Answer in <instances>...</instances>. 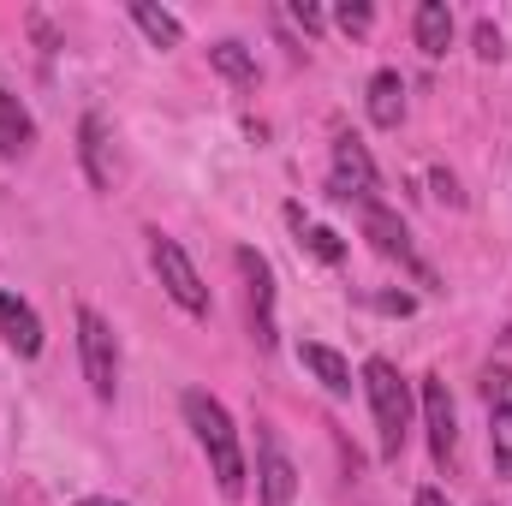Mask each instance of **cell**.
I'll return each instance as SVG.
<instances>
[{
    "label": "cell",
    "instance_id": "cell-1",
    "mask_svg": "<svg viewBox=\"0 0 512 506\" xmlns=\"http://www.w3.org/2000/svg\"><path fill=\"white\" fill-rule=\"evenodd\" d=\"M185 417H191V429H197V441H203V453H209V465H215V483H221V495H227V501H239L251 471H245L239 429H233L227 405H221V399H209L203 387H191V393H185Z\"/></svg>",
    "mask_w": 512,
    "mask_h": 506
},
{
    "label": "cell",
    "instance_id": "cell-2",
    "mask_svg": "<svg viewBox=\"0 0 512 506\" xmlns=\"http://www.w3.org/2000/svg\"><path fill=\"white\" fill-rule=\"evenodd\" d=\"M364 393H370V405H376L382 459H399V453H405V435H411V393H405L399 370H393L387 358H370V364H364Z\"/></svg>",
    "mask_w": 512,
    "mask_h": 506
},
{
    "label": "cell",
    "instance_id": "cell-3",
    "mask_svg": "<svg viewBox=\"0 0 512 506\" xmlns=\"http://www.w3.org/2000/svg\"><path fill=\"white\" fill-rule=\"evenodd\" d=\"M149 256H155V274H161L167 298H173V304H179L185 316H209V286H203V274L191 268L185 245H179V239H161V233H155Z\"/></svg>",
    "mask_w": 512,
    "mask_h": 506
},
{
    "label": "cell",
    "instance_id": "cell-4",
    "mask_svg": "<svg viewBox=\"0 0 512 506\" xmlns=\"http://www.w3.org/2000/svg\"><path fill=\"white\" fill-rule=\"evenodd\" d=\"M358 221H364V239L376 245L382 256H393V262H405L411 274H417V286H435V268L423 262V256L411 251V233H405V221L387 209V203H376V197H364L358 203Z\"/></svg>",
    "mask_w": 512,
    "mask_h": 506
},
{
    "label": "cell",
    "instance_id": "cell-5",
    "mask_svg": "<svg viewBox=\"0 0 512 506\" xmlns=\"http://www.w3.org/2000/svg\"><path fill=\"white\" fill-rule=\"evenodd\" d=\"M78 352H84V376H90V393L96 399H114L120 387V352H114V328L84 304L78 310Z\"/></svg>",
    "mask_w": 512,
    "mask_h": 506
},
{
    "label": "cell",
    "instance_id": "cell-6",
    "mask_svg": "<svg viewBox=\"0 0 512 506\" xmlns=\"http://www.w3.org/2000/svg\"><path fill=\"white\" fill-rule=\"evenodd\" d=\"M423 423H429L435 465H453V453H459V411H453V393H447L441 376H423Z\"/></svg>",
    "mask_w": 512,
    "mask_h": 506
},
{
    "label": "cell",
    "instance_id": "cell-7",
    "mask_svg": "<svg viewBox=\"0 0 512 506\" xmlns=\"http://www.w3.org/2000/svg\"><path fill=\"white\" fill-rule=\"evenodd\" d=\"M376 185H382V173H376V161H370V149L358 143V137H340L334 143V197H346V203H364V197H376Z\"/></svg>",
    "mask_w": 512,
    "mask_h": 506
},
{
    "label": "cell",
    "instance_id": "cell-8",
    "mask_svg": "<svg viewBox=\"0 0 512 506\" xmlns=\"http://www.w3.org/2000/svg\"><path fill=\"white\" fill-rule=\"evenodd\" d=\"M256 495H262V506H292V495H298V471L280 453L274 429H262V447H256Z\"/></svg>",
    "mask_w": 512,
    "mask_h": 506
},
{
    "label": "cell",
    "instance_id": "cell-9",
    "mask_svg": "<svg viewBox=\"0 0 512 506\" xmlns=\"http://www.w3.org/2000/svg\"><path fill=\"white\" fill-rule=\"evenodd\" d=\"M0 334H6V346L18 358H36L42 352V322H36V310L18 292H0Z\"/></svg>",
    "mask_w": 512,
    "mask_h": 506
},
{
    "label": "cell",
    "instance_id": "cell-10",
    "mask_svg": "<svg viewBox=\"0 0 512 506\" xmlns=\"http://www.w3.org/2000/svg\"><path fill=\"white\" fill-rule=\"evenodd\" d=\"M239 268H245V280H251V304H256V340L262 346H274V274H268V262L245 245L239 251Z\"/></svg>",
    "mask_w": 512,
    "mask_h": 506
},
{
    "label": "cell",
    "instance_id": "cell-11",
    "mask_svg": "<svg viewBox=\"0 0 512 506\" xmlns=\"http://www.w3.org/2000/svg\"><path fill=\"white\" fill-rule=\"evenodd\" d=\"M411 30H417V48H423L429 60H441V54L453 48V12H447V0H423Z\"/></svg>",
    "mask_w": 512,
    "mask_h": 506
},
{
    "label": "cell",
    "instance_id": "cell-12",
    "mask_svg": "<svg viewBox=\"0 0 512 506\" xmlns=\"http://www.w3.org/2000/svg\"><path fill=\"white\" fill-rule=\"evenodd\" d=\"M298 364L322 381L328 393H352V364H346L334 346H316V340H304V346H298Z\"/></svg>",
    "mask_w": 512,
    "mask_h": 506
},
{
    "label": "cell",
    "instance_id": "cell-13",
    "mask_svg": "<svg viewBox=\"0 0 512 506\" xmlns=\"http://www.w3.org/2000/svg\"><path fill=\"white\" fill-rule=\"evenodd\" d=\"M370 120L382 131H393L405 120V78H399V72H376V78H370Z\"/></svg>",
    "mask_w": 512,
    "mask_h": 506
},
{
    "label": "cell",
    "instance_id": "cell-14",
    "mask_svg": "<svg viewBox=\"0 0 512 506\" xmlns=\"http://www.w3.org/2000/svg\"><path fill=\"white\" fill-rule=\"evenodd\" d=\"M30 137H36V126H30V114H24V102H18L12 90H0V155H6V161L24 155Z\"/></svg>",
    "mask_w": 512,
    "mask_h": 506
},
{
    "label": "cell",
    "instance_id": "cell-15",
    "mask_svg": "<svg viewBox=\"0 0 512 506\" xmlns=\"http://www.w3.org/2000/svg\"><path fill=\"white\" fill-rule=\"evenodd\" d=\"M131 18H137V30L155 42V48H179V18L173 12H161V6H149V0H131Z\"/></svg>",
    "mask_w": 512,
    "mask_h": 506
},
{
    "label": "cell",
    "instance_id": "cell-16",
    "mask_svg": "<svg viewBox=\"0 0 512 506\" xmlns=\"http://www.w3.org/2000/svg\"><path fill=\"white\" fill-rule=\"evenodd\" d=\"M102 120L90 114L84 126H78V155H84V173H90V185H108V161H102Z\"/></svg>",
    "mask_w": 512,
    "mask_h": 506
},
{
    "label": "cell",
    "instance_id": "cell-17",
    "mask_svg": "<svg viewBox=\"0 0 512 506\" xmlns=\"http://www.w3.org/2000/svg\"><path fill=\"white\" fill-rule=\"evenodd\" d=\"M209 60H215V72H227L233 84H256V60L245 54V42H215Z\"/></svg>",
    "mask_w": 512,
    "mask_h": 506
},
{
    "label": "cell",
    "instance_id": "cell-18",
    "mask_svg": "<svg viewBox=\"0 0 512 506\" xmlns=\"http://www.w3.org/2000/svg\"><path fill=\"white\" fill-rule=\"evenodd\" d=\"M489 417H495V429H489V441H495V471L512 477V405L489 411Z\"/></svg>",
    "mask_w": 512,
    "mask_h": 506
},
{
    "label": "cell",
    "instance_id": "cell-19",
    "mask_svg": "<svg viewBox=\"0 0 512 506\" xmlns=\"http://www.w3.org/2000/svg\"><path fill=\"white\" fill-rule=\"evenodd\" d=\"M304 245H310L316 262H340V256H346V245H340V233H334V227H304Z\"/></svg>",
    "mask_w": 512,
    "mask_h": 506
},
{
    "label": "cell",
    "instance_id": "cell-20",
    "mask_svg": "<svg viewBox=\"0 0 512 506\" xmlns=\"http://www.w3.org/2000/svg\"><path fill=\"white\" fill-rule=\"evenodd\" d=\"M483 399H489V411L512 405V370H489V376H483Z\"/></svg>",
    "mask_w": 512,
    "mask_h": 506
},
{
    "label": "cell",
    "instance_id": "cell-21",
    "mask_svg": "<svg viewBox=\"0 0 512 506\" xmlns=\"http://www.w3.org/2000/svg\"><path fill=\"white\" fill-rule=\"evenodd\" d=\"M334 18H340V30H346V36H364V30H370V24H376V12H370V6H364V0H358V6H352V0H346V6H340V12H334Z\"/></svg>",
    "mask_w": 512,
    "mask_h": 506
},
{
    "label": "cell",
    "instance_id": "cell-22",
    "mask_svg": "<svg viewBox=\"0 0 512 506\" xmlns=\"http://www.w3.org/2000/svg\"><path fill=\"white\" fill-rule=\"evenodd\" d=\"M429 185H435V197H441V203H453V209L465 203V197H459V179H453L447 167H435V173H429Z\"/></svg>",
    "mask_w": 512,
    "mask_h": 506
},
{
    "label": "cell",
    "instance_id": "cell-23",
    "mask_svg": "<svg viewBox=\"0 0 512 506\" xmlns=\"http://www.w3.org/2000/svg\"><path fill=\"white\" fill-rule=\"evenodd\" d=\"M370 304H376V310H387V316H411V292H376Z\"/></svg>",
    "mask_w": 512,
    "mask_h": 506
},
{
    "label": "cell",
    "instance_id": "cell-24",
    "mask_svg": "<svg viewBox=\"0 0 512 506\" xmlns=\"http://www.w3.org/2000/svg\"><path fill=\"white\" fill-rule=\"evenodd\" d=\"M477 54L483 60H501V30L495 24H477Z\"/></svg>",
    "mask_w": 512,
    "mask_h": 506
},
{
    "label": "cell",
    "instance_id": "cell-25",
    "mask_svg": "<svg viewBox=\"0 0 512 506\" xmlns=\"http://www.w3.org/2000/svg\"><path fill=\"white\" fill-rule=\"evenodd\" d=\"M292 18H298V24H304V30H322V12H316V6H310V0H298V6H292Z\"/></svg>",
    "mask_w": 512,
    "mask_h": 506
},
{
    "label": "cell",
    "instance_id": "cell-26",
    "mask_svg": "<svg viewBox=\"0 0 512 506\" xmlns=\"http://www.w3.org/2000/svg\"><path fill=\"white\" fill-rule=\"evenodd\" d=\"M411 506H447V495H441V489H417V501Z\"/></svg>",
    "mask_w": 512,
    "mask_h": 506
},
{
    "label": "cell",
    "instance_id": "cell-27",
    "mask_svg": "<svg viewBox=\"0 0 512 506\" xmlns=\"http://www.w3.org/2000/svg\"><path fill=\"white\" fill-rule=\"evenodd\" d=\"M84 506H120V501H84Z\"/></svg>",
    "mask_w": 512,
    "mask_h": 506
}]
</instances>
